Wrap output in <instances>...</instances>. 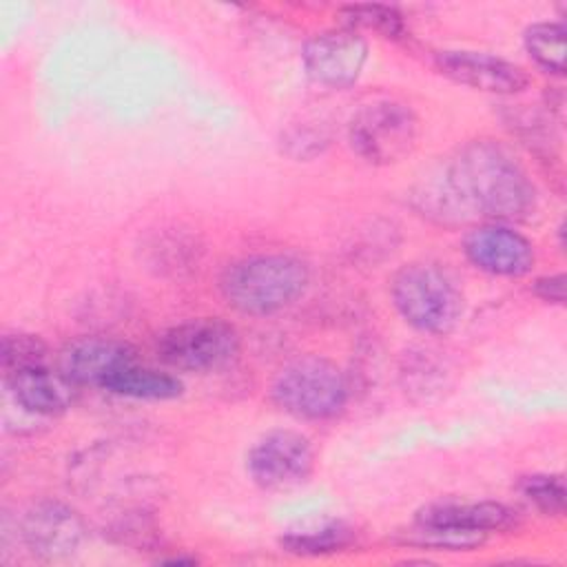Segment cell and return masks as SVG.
Returning <instances> with one entry per match:
<instances>
[{
  "label": "cell",
  "instance_id": "cell-1",
  "mask_svg": "<svg viewBox=\"0 0 567 567\" xmlns=\"http://www.w3.org/2000/svg\"><path fill=\"white\" fill-rule=\"evenodd\" d=\"M443 188L456 213L520 221L536 210V188L512 153L494 140H474L452 157Z\"/></svg>",
  "mask_w": 567,
  "mask_h": 567
},
{
  "label": "cell",
  "instance_id": "cell-2",
  "mask_svg": "<svg viewBox=\"0 0 567 567\" xmlns=\"http://www.w3.org/2000/svg\"><path fill=\"white\" fill-rule=\"evenodd\" d=\"M308 286V268L301 259L284 252L250 255L230 264L219 290L230 308L241 315L266 317L288 308Z\"/></svg>",
  "mask_w": 567,
  "mask_h": 567
},
{
  "label": "cell",
  "instance_id": "cell-3",
  "mask_svg": "<svg viewBox=\"0 0 567 567\" xmlns=\"http://www.w3.org/2000/svg\"><path fill=\"white\" fill-rule=\"evenodd\" d=\"M390 297L399 315L425 334L450 332L463 315V295L454 279L434 264H408L390 284Z\"/></svg>",
  "mask_w": 567,
  "mask_h": 567
},
{
  "label": "cell",
  "instance_id": "cell-4",
  "mask_svg": "<svg viewBox=\"0 0 567 567\" xmlns=\"http://www.w3.org/2000/svg\"><path fill=\"white\" fill-rule=\"evenodd\" d=\"M270 392L284 412L297 419L323 421L346 408L348 381L332 361L308 354L284 365Z\"/></svg>",
  "mask_w": 567,
  "mask_h": 567
},
{
  "label": "cell",
  "instance_id": "cell-5",
  "mask_svg": "<svg viewBox=\"0 0 567 567\" xmlns=\"http://www.w3.org/2000/svg\"><path fill=\"white\" fill-rule=\"evenodd\" d=\"M419 122L410 106L394 100L363 104L350 120L348 140L359 157L370 164H394L412 153Z\"/></svg>",
  "mask_w": 567,
  "mask_h": 567
},
{
  "label": "cell",
  "instance_id": "cell-6",
  "mask_svg": "<svg viewBox=\"0 0 567 567\" xmlns=\"http://www.w3.org/2000/svg\"><path fill=\"white\" fill-rule=\"evenodd\" d=\"M164 363L186 372H208L224 368L239 352L237 330L215 317L190 319L164 330L157 339Z\"/></svg>",
  "mask_w": 567,
  "mask_h": 567
},
{
  "label": "cell",
  "instance_id": "cell-7",
  "mask_svg": "<svg viewBox=\"0 0 567 567\" xmlns=\"http://www.w3.org/2000/svg\"><path fill=\"white\" fill-rule=\"evenodd\" d=\"M315 465L310 441L295 430H272L248 452L250 478L264 489H288L303 483Z\"/></svg>",
  "mask_w": 567,
  "mask_h": 567
},
{
  "label": "cell",
  "instance_id": "cell-8",
  "mask_svg": "<svg viewBox=\"0 0 567 567\" xmlns=\"http://www.w3.org/2000/svg\"><path fill=\"white\" fill-rule=\"evenodd\" d=\"M301 58L312 82L328 89H346L361 75L368 60V42L348 27L330 29L312 35Z\"/></svg>",
  "mask_w": 567,
  "mask_h": 567
},
{
  "label": "cell",
  "instance_id": "cell-9",
  "mask_svg": "<svg viewBox=\"0 0 567 567\" xmlns=\"http://www.w3.org/2000/svg\"><path fill=\"white\" fill-rule=\"evenodd\" d=\"M20 538L31 554L55 560L71 556L80 547L84 538V523L69 505L42 501L22 516Z\"/></svg>",
  "mask_w": 567,
  "mask_h": 567
},
{
  "label": "cell",
  "instance_id": "cell-10",
  "mask_svg": "<svg viewBox=\"0 0 567 567\" xmlns=\"http://www.w3.org/2000/svg\"><path fill=\"white\" fill-rule=\"evenodd\" d=\"M434 64L445 78L485 93L514 95L529 84L527 73L518 64L489 53L439 51Z\"/></svg>",
  "mask_w": 567,
  "mask_h": 567
},
{
  "label": "cell",
  "instance_id": "cell-11",
  "mask_svg": "<svg viewBox=\"0 0 567 567\" xmlns=\"http://www.w3.org/2000/svg\"><path fill=\"white\" fill-rule=\"evenodd\" d=\"M463 250L478 270L496 277H523L534 266L529 239L501 224L470 230L463 239Z\"/></svg>",
  "mask_w": 567,
  "mask_h": 567
},
{
  "label": "cell",
  "instance_id": "cell-12",
  "mask_svg": "<svg viewBox=\"0 0 567 567\" xmlns=\"http://www.w3.org/2000/svg\"><path fill=\"white\" fill-rule=\"evenodd\" d=\"M135 361V350L124 341L84 337L64 348L60 357V372H64L75 385H95L104 390L120 370Z\"/></svg>",
  "mask_w": 567,
  "mask_h": 567
},
{
  "label": "cell",
  "instance_id": "cell-13",
  "mask_svg": "<svg viewBox=\"0 0 567 567\" xmlns=\"http://www.w3.org/2000/svg\"><path fill=\"white\" fill-rule=\"evenodd\" d=\"M13 403L31 416H55L75 401V383L47 365H33L7 377Z\"/></svg>",
  "mask_w": 567,
  "mask_h": 567
},
{
  "label": "cell",
  "instance_id": "cell-14",
  "mask_svg": "<svg viewBox=\"0 0 567 567\" xmlns=\"http://www.w3.org/2000/svg\"><path fill=\"white\" fill-rule=\"evenodd\" d=\"M416 523L443 525L467 532H503L516 525V512L503 503L481 501V503H439L421 509Z\"/></svg>",
  "mask_w": 567,
  "mask_h": 567
},
{
  "label": "cell",
  "instance_id": "cell-15",
  "mask_svg": "<svg viewBox=\"0 0 567 567\" xmlns=\"http://www.w3.org/2000/svg\"><path fill=\"white\" fill-rule=\"evenodd\" d=\"M106 392L128 396V399H146V401H168L182 394L184 385L177 377L168 372H159L153 368H144L137 361L120 370L104 388Z\"/></svg>",
  "mask_w": 567,
  "mask_h": 567
},
{
  "label": "cell",
  "instance_id": "cell-16",
  "mask_svg": "<svg viewBox=\"0 0 567 567\" xmlns=\"http://www.w3.org/2000/svg\"><path fill=\"white\" fill-rule=\"evenodd\" d=\"M487 534L481 532H467V529H454L443 525H427V523H414L408 532L399 536L403 545H416L425 549H445V551H467L478 545H483Z\"/></svg>",
  "mask_w": 567,
  "mask_h": 567
},
{
  "label": "cell",
  "instance_id": "cell-17",
  "mask_svg": "<svg viewBox=\"0 0 567 567\" xmlns=\"http://www.w3.org/2000/svg\"><path fill=\"white\" fill-rule=\"evenodd\" d=\"M339 18L343 27L352 31L365 29L390 40H399L405 35L403 16L388 4H348L339 9Z\"/></svg>",
  "mask_w": 567,
  "mask_h": 567
},
{
  "label": "cell",
  "instance_id": "cell-18",
  "mask_svg": "<svg viewBox=\"0 0 567 567\" xmlns=\"http://www.w3.org/2000/svg\"><path fill=\"white\" fill-rule=\"evenodd\" d=\"M529 58L545 71L565 73V27L560 22H536L525 31Z\"/></svg>",
  "mask_w": 567,
  "mask_h": 567
},
{
  "label": "cell",
  "instance_id": "cell-19",
  "mask_svg": "<svg viewBox=\"0 0 567 567\" xmlns=\"http://www.w3.org/2000/svg\"><path fill=\"white\" fill-rule=\"evenodd\" d=\"M281 547L299 556H323L346 549L352 543V529L343 523H328L310 532H292L281 536Z\"/></svg>",
  "mask_w": 567,
  "mask_h": 567
},
{
  "label": "cell",
  "instance_id": "cell-20",
  "mask_svg": "<svg viewBox=\"0 0 567 567\" xmlns=\"http://www.w3.org/2000/svg\"><path fill=\"white\" fill-rule=\"evenodd\" d=\"M44 359H47V346L40 337L27 334V332H13L2 337L0 361L7 377L33 365H44Z\"/></svg>",
  "mask_w": 567,
  "mask_h": 567
},
{
  "label": "cell",
  "instance_id": "cell-21",
  "mask_svg": "<svg viewBox=\"0 0 567 567\" xmlns=\"http://www.w3.org/2000/svg\"><path fill=\"white\" fill-rule=\"evenodd\" d=\"M520 494L543 514L558 516L565 512V481L560 474H529L518 481Z\"/></svg>",
  "mask_w": 567,
  "mask_h": 567
},
{
  "label": "cell",
  "instance_id": "cell-22",
  "mask_svg": "<svg viewBox=\"0 0 567 567\" xmlns=\"http://www.w3.org/2000/svg\"><path fill=\"white\" fill-rule=\"evenodd\" d=\"M534 292L547 301L563 306L565 303V275H549L534 281Z\"/></svg>",
  "mask_w": 567,
  "mask_h": 567
}]
</instances>
